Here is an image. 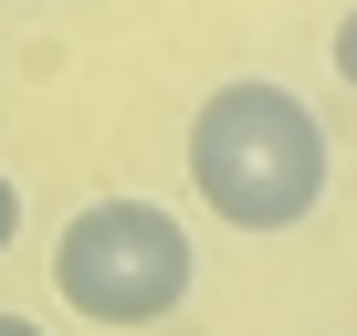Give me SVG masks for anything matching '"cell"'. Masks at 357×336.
<instances>
[{
  "mask_svg": "<svg viewBox=\"0 0 357 336\" xmlns=\"http://www.w3.org/2000/svg\"><path fill=\"white\" fill-rule=\"evenodd\" d=\"M178 158H190L200 211L231 221V231H252V242L305 231L326 211V190H336V137H326V116L294 84H273V74L211 84L190 105V147H178Z\"/></svg>",
  "mask_w": 357,
  "mask_h": 336,
  "instance_id": "obj_1",
  "label": "cell"
},
{
  "mask_svg": "<svg viewBox=\"0 0 357 336\" xmlns=\"http://www.w3.org/2000/svg\"><path fill=\"white\" fill-rule=\"evenodd\" d=\"M200 284V242L178 211L158 200H84L63 231H53V294L84 315V326H158L178 315Z\"/></svg>",
  "mask_w": 357,
  "mask_h": 336,
  "instance_id": "obj_2",
  "label": "cell"
},
{
  "mask_svg": "<svg viewBox=\"0 0 357 336\" xmlns=\"http://www.w3.org/2000/svg\"><path fill=\"white\" fill-rule=\"evenodd\" d=\"M326 63H336V84H347V95H357V11H347V22H336V43H326Z\"/></svg>",
  "mask_w": 357,
  "mask_h": 336,
  "instance_id": "obj_3",
  "label": "cell"
},
{
  "mask_svg": "<svg viewBox=\"0 0 357 336\" xmlns=\"http://www.w3.org/2000/svg\"><path fill=\"white\" fill-rule=\"evenodd\" d=\"M11 242H22V179L0 168V252H11Z\"/></svg>",
  "mask_w": 357,
  "mask_h": 336,
  "instance_id": "obj_4",
  "label": "cell"
},
{
  "mask_svg": "<svg viewBox=\"0 0 357 336\" xmlns=\"http://www.w3.org/2000/svg\"><path fill=\"white\" fill-rule=\"evenodd\" d=\"M0 336H43V326H32V315H0Z\"/></svg>",
  "mask_w": 357,
  "mask_h": 336,
  "instance_id": "obj_5",
  "label": "cell"
}]
</instances>
